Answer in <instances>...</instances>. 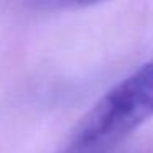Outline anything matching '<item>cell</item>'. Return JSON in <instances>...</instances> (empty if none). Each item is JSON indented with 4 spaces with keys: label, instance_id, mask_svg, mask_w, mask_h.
I'll return each mask as SVG.
<instances>
[{
    "label": "cell",
    "instance_id": "obj_1",
    "mask_svg": "<svg viewBox=\"0 0 153 153\" xmlns=\"http://www.w3.org/2000/svg\"><path fill=\"white\" fill-rule=\"evenodd\" d=\"M153 117V58L114 86L77 123L61 153H109Z\"/></svg>",
    "mask_w": 153,
    "mask_h": 153
},
{
    "label": "cell",
    "instance_id": "obj_2",
    "mask_svg": "<svg viewBox=\"0 0 153 153\" xmlns=\"http://www.w3.org/2000/svg\"><path fill=\"white\" fill-rule=\"evenodd\" d=\"M18 2L25 7L31 8V10L54 12V10H66V8L87 7V5L99 4L104 0H18Z\"/></svg>",
    "mask_w": 153,
    "mask_h": 153
}]
</instances>
